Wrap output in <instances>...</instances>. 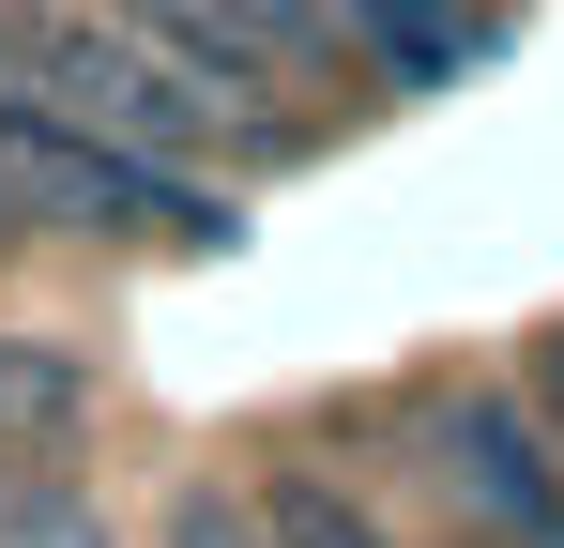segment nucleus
I'll return each mask as SVG.
<instances>
[{"label": "nucleus", "mask_w": 564, "mask_h": 548, "mask_svg": "<svg viewBox=\"0 0 564 548\" xmlns=\"http://www.w3.org/2000/svg\"><path fill=\"white\" fill-rule=\"evenodd\" d=\"M427 548H458V534H427Z\"/></svg>", "instance_id": "8"}, {"label": "nucleus", "mask_w": 564, "mask_h": 548, "mask_svg": "<svg viewBox=\"0 0 564 548\" xmlns=\"http://www.w3.org/2000/svg\"><path fill=\"white\" fill-rule=\"evenodd\" d=\"M153 548H275V534H260L245 472H184V487H169V518H153Z\"/></svg>", "instance_id": "5"}, {"label": "nucleus", "mask_w": 564, "mask_h": 548, "mask_svg": "<svg viewBox=\"0 0 564 548\" xmlns=\"http://www.w3.org/2000/svg\"><path fill=\"white\" fill-rule=\"evenodd\" d=\"M93 412V365L62 351V336H0V457L46 442V427H77Z\"/></svg>", "instance_id": "4"}, {"label": "nucleus", "mask_w": 564, "mask_h": 548, "mask_svg": "<svg viewBox=\"0 0 564 548\" xmlns=\"http://www.w3.org/2000/svg\"><path fill=\"white\" fill-rule=\"evenodd\" d=\"M0 198L31 213V244H107V260H214V244L245 229L229 183L122 153V138H93V122L46 107V91H0Z\"/></svg>", "instance_id": "2"}, {"label": "nucleus", "mask_w": 564, "mask_h": 548, "mask_svg": "<svg viewBox=\"0 0 564 548\" xmlns=\"http://www.w3.org/2000/svg\"><path fill=\"white\" fill-rule=\"evenodd\" d=\"M15 244H31V213H15V198H0V260H15Z\"/></svg>", "instance_id": "7"}, {"label": "nucleus", "mask_w": 564, "mask_h": 548, "mask_svg": "<svg viewBox=\"0 0 564 548\" xmlns=\"http://www.w3.org/2000/svg\"><path fill=\"white\" fill-rule=\"evenodd\" d=\"M519 396H534V427H550V442H564V320H550V336H534V351H519Z\"/></svg>", "instance_id": "6"}, {"label": "nucleus", "mask_w": 564, "mask_h": 548, "mask_svg": "<svg viewBox=\"0 0 564 548\" xmlns=\"http://www.w3.org/2000/svg\"><path fill=\"white\" fill-rule=\"evenodd\" d=\"M336 442H381V472H397L458 548H564V442L534 427L519 365H427V381H381Z\"/></svg>", "instance_id": "1"}, {"label": "nucleus", "mask_w": 564, "mask_h": 548, "mask_svg": "<svg viewBox=\"0 0 564 548\" xmlns=\"http://www.w3.org/2000/svg\"><path fill=\"white\" fill-rule=\"evenodd\" d=\"M321 15L367 62V91H458L473 62H503V0H321Z\"/></svg>", "instance_id": "3"}]
</instances>
